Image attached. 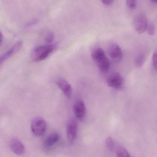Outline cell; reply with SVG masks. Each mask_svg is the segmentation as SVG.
Returning a JSON list of instances; mask_svg holds the SVG:
<instances>
[{
    "label": "cell",
    "instance_id": "obj_1",
    "mask_svg": "<svg viewBox=\"0 0 157 157\" xmlns=\"http://www.w3.org/2000/svg\"><path fill=\"white\" fill-rule=\"evenodd\" d=\"M55 48V46L52 44L36 47L32 51L31 58L35 62L44 60L51 54Z\"/></svg>",
    "mask_w": 157,
    "mask_h": 157
},
{
    "label": "cell",
    "instance_id": "obj_2",
    "mask_svg": "<svg viewBox=\"0 0 157 157\" xmlns=\"http://www.w3.org/2000/svg\"><path fill=\"white\" fill-rule=\"evenodd\" d=\"M31 129L32 132L36 136H42L46 132L47 124L43 118L36 117L31 122Z\"/></svg>",
    "mask_w": 157,
    "mask_h": 157
},
{
    "label": "cell",
    "instance_id": "obj_3",
    "mask_svg": "<svg viewBox=\"0 0 157 157\" xmlns=\"http://www.w3.org/2000/svg\"><path fill=\"white\" fill-rule=\"evenodd\" d=\"M78 128V122L75 119H71L68 123L66 127V132L67 139L71 145L73 144L74 143L77 136Z\"/></svg>",
    "mask_w": 157,
    "mask_h": 157
},
{
    "label": "cell",
    "instance_id": "obj_4",
    "mask_svg": "<svg viewBox=\"0 0 157 157\" xmlns=\"http://www.w3.org/2000/svg\"><path fill=\"white\" fill-rule=\"evenodd\" d=\"M148 21L146 16L144 14H140L135 17L133 25L137 33L142 34L147 29Z\"/></svg>",
    "mask_w": 157,
    "mask_h": 157
},
{
    "label": "cell",
    "instance_id": "obj_5",
    "mask_svg": "<svg viewBox=\"0 0 157 157\" xmlns=\"http://www.w3.org/2000/svg\"><path fill=\"white\" fill-rule=\"evenodd\" d=\"M123 78L118 73L112 74L108 78L107 83L110 87L114 89H120L123 85Z\"/></svg>",
    "mask_w": 157,
    "mask_h": 157
},
{
    "label": "cell",
    "instance_id": "obj_6",
    "mask_svg": "<svg viewBox=\"0 0 157 157\" xmlns=\"http://www.w3.org/2000/svg\"><path fill=\"white\" fill-rule=\"evenodd\" d=\"M108 52L110 58L115 61H120L122 59L123 53L121 49L116 43H112L110 45Z\"/></svg>",
    "mask_w": 157,
    "mask_h": 157
},
{
    "label": "cell",
    "instance_id": "obj_7",
    "mask_svg": "<svg viewBox=\"0 0 157 157\" xmlns=\"http://www.w3.org/2000/svg\"><path fill=\"white\" fill-rule=\"evenodd\" d=\"M56 84L67 98H71L72 94V88L71 84L67 80L63 78H59L56 81Z\"/></svg>",
    "mask_w": 157,
    "mask_h": 157
},
{
    "label": "cell",
    "instance_id": "obj_8",
    "mask_svg": "<svg viewBox=\"0 0 157 157\" xmlns=\"http://www.w3.org/2000/svg\"><path fill=\"white\" fill-rule=\"evenodd\" d=\"M23 42L22 41H18L15 43L9 50L7 51L5 53L0 56V66L3 62L7 59L8 58L15 54L16 53L20 50L22 47Z\"/></svg>",
    "mask_w": 157,
    "mask_h": 157
},
{
    "label": "cell",
    "instance_id": "obj_9",
    "mask_svg": "<svg viewBox=\"0 0 157 157\" xmlns=\"http://www.w3.org/2000/svg\"><path fill=\"white\" fill-rule=\"evenodd\" d=\"M74 112L76 118L78 120H82L85 116L86 108L85 103L81 100H78L74 105Z\"/></svg>",
    "mask_w": 157,
    "mask_h": 157
},
{
    "label": "cell",
    "instance_id": "obj_10",
    "mask_svg": "<svg viewBox=\"0 0 157 157\" xmlns=\"http://www.w3.org/2000/svg\"><path fill=\"white\" fill-rule=\"evenodd\" d=\"M10 147L12 151L16 155H20L25 153V147L17 138H13L11 140Z\"/></svg>",
    "mask_w": 157,
    "mask_h": 157
},
{
    "label": "cell",
    "instance_id": "obj_11",
    "mask_svg": "<svg viewBox=\"0 0 157 157\" xmlns=\"http://www.w3.org/2000/svg\"><path fill=\"white\" fill-rule=\"evenodd\" d=\"M106 57L105 52L101 48H96L91 52V57L97 64L104 59Z\"/></svg>",
    "mask_w": 157,
    "mask_h": 157
},
{
    "label": "cell",
    "instance_id": "obj_12",
    "mask_svg": "<svg viewBox=\"0 0 157 157\" xmlns=\"http://www.w3.org/2000/svg\"><path fill=\"white\" fill-rule=\"evenodd\" d=\"M59 139V135L58 133L53 132L51 134L46 138L44 142V145L46 148L52 147L56 144Z\"/></svg>",
    "mask_w": 157,
    "mask_h": 157
},
{
    "label": "cell",
    "instance_id": "obj_13",
    "mask_svg": "<svg viewBox=\"0 0 157 157\" xmlns=\"http://www.w3.org/2000/svg\"><path fill=\"white\" fill-rule=\"evenodd\" d=\"M98 65L100 71L101 72L105 73L109 71L110 63L109 59L106 57L104 59L98 63Z\"/></svg>",
    "mask_w": 157,
    "mask_h": 157
},
{
    "label": "cell",
    "instance_id": "obj_14",
    "mask_svg": "<svg viewBox=\"0 0 157 157\" xmlns=\"http://www.w3.org/2000/svg\"><path fill=\"white\" fill-rule=\"evenodd\" d=\"M117 157H131L129 152L123 147H118L117 150Z\"/></svg>",
    "mask_w": 157,
    "mask_h": 157
},
{
    "label": "cell",
    "instance_id": "obj_15",
    "mask_svg": "<svg viewBox=\"0 0 157 157\" xmlns=\"http://www.w3.org/2000/svg\"><path fill=\"white\" fill-rule=\"evenodd\" d=\"M145 60V56L143 54H139L136 58L135 64L137 67L143 66Z\"/></svg>",
    "mask_w": 157,
    "mask_h": 157
},
{
    "label": "cell",
    "instance_id": "obj_16",
    "mask_svg": "<svg viewBox=\"0 0 157 157\" xmlns=\"http://www.w3.org/2000/svg\"><path fill=\"white\" fill-rule=\"evenodd\" d=\"M106 145L107 148L109 150H113L114 148V142L112 138L110 137H108L106 139Z\"/></svg>",
    "mask_w": 157,
    "mask_h": 157
},
{
    "label": "cell",
    "instance_id": "obj_17",
    "mask_svg": "<svg viewBox=\"0 0 157 157\" xmlns=\"http://www.w3.org/2000/svg\"><path fill=\"white\" fill-rule=\"evenodd\" d=\"M54 38H55V36L53 32H48L45 37V41L48 44H51L54 40Z\"/></svg>",
    "mask_w": 157,
    "mask_h": 157
},
{
    "label": "cell",
    "instance_id": "obj_18",
    "mask_svg": "<svg viewBox=\"0 0 157 157\" xmlns=\"http://www.w3.org/2000/svg\"><path fill=\"white\" fill-rule=\"evenodd\" d=\"M147 33L150 36H153L155 35V25L153 23H150L149 25H147Z\"/></svg>",
    "mask_w": 157,
    "mask_h": 157
},
{
    "label": "cell",
    "instance_id": "obj_19",
    "mask_svg": "<svg viewBox=\"0 0 157 157\" xmlns=\"http://www.w3.org/2000/svg\"><path fill=\"white\" fill-rule=\"evenodd\" d=\"M127 6L132 9H135L137 5V0H126Z\"/></svg>",
    "mask_w": 157,
    "mask_h": 157
},
{
    "label": "cell",
    "instance_id": "obj_20",
    "mask_svg": "<svg viewBox=\"0 0 157 157\" xmlns=\"http://www.w3.org/2000/svg\"><path fill=\"white\" fill-rule=\"evenodd\" d=\"M153 62L154 67L157 70V50L154 52L153 57Z\"/></svg>",
    "mask_w": 157,
    "mask_h": 157
},
{
    "label": "cell",
    "instance_id": "obj_21",
    "mask_svg": "<svg viewBox=\"0 0 157 157\" xmlns=\"http://www.w3.org/2000/svg\"><path fill=\"white\" fill-rule=\"evenodd\" d=\"M101 2L106 5H111L113 3L114 0H101Z\"/></svg>",
    "mask_w": 157,
    "mask_h": 157
},
{
    "label": "cell",
    "instance_id": "obj_22",
    "mask_svg": "<svg viewBox=\"0 0 157 157\" xmlns=\"http://www.w3.org/2000/svg\"><path fill=\"white\" fill-rule=\"evenodd\" d=\"M37 20H34V21L29 23V24H28V26H30L31 25H33V24H36V23H37Z\"/></svg>",
    "mask_w": 157,
    "mask_h": 157
},
{
    "label": "cell",
    "instance_id": "obj_23",
    "mask_svg": "<svg viewBox=\"0 0 157 157\" xmlns=\"http://www.w3.org/2000/svg\"><path fill=\"white\" fill-rule=\"evenodd\" d=\"M3 40V36L2 34V32L0 31V46L2 44V42Z\"/></svg>",
    "mask_w": 157,
    "mask_h": 157
},
{
    "label": "cell",
    "instance_id": "obj_24",
    "mask_svg": "<svg viewBox=\"0 0 157 157\" xmlns=\"http://www.w3.org/2000/svg\"><path fill=\"white\" fill-rule=\"evenodd\" d=\"M151 1L157 3V0H151Z\"/></svg>",
    "mask_w": 157,
    "mask_h": 157
}]
</instances>
